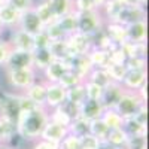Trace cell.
Listing matches in <instances>:
<instances>
[{
	"label": "cell",
	"instance_id": "45",
	"mask_svg": "<svg viewBox=\"0 0 149 149\" xmlns=\"http://www.w3.org/2000/svg\"><path fill=\"white\" fill-rule=\"evenodd\" d=\"M79 106H81V104H76V103H73V102L64 100L58 107L63 110L70 119H74V118H78V116H79Z\"/></svg>",
	"mask_w": 149,
	"mask_h": 149
},
{
	"label": "cell",
	"instance_id": "6",
	"mask_svg": "<svg viewBox=\"0 0 149 149\" xmlns=\"http://www.w3.org/2000/svg\"><path fill=\"white\" fill-rule=\"evenodd\" d=\"M5 70H22V69H33V51H19L14 49L5 63Z\"/></svg>",
	"mask_w": 149,
	"mask_h": 149
},
{
	"label": "cell",
	"instance_id": "44",
	"mask_svg": "<svg viewBox=\"0 0 149 149\" xmlns=\"http://www.w3.org/2000/svg\"><path fill=\"white\" fill-rule=\"evenodd\" d=\"M51 42H52V40L49 39V36L46 34L45 30L33 34V45H34V49H45V48H49Z\"/></svg>",
	"mask_w": 149,
	"mask_h": 149
},
{
	"label": "cell",
	"instance_id": "22",
	"mask_svg": "<svg viewBox=\"0 0 149 149\" xmlns=\"http://www.w3.org/2000/svg\"><path fill=\"white\" fill-rule=\"evenodd\" d=\"M52 61H54V57L51 51H49V48L33 49V69L36 72H43Z\"/></svg>",
	"mask_w": 149,
	"mask_h": 149
},
{
	"label": "cell",
	"instance_id": "34",
	"mask_svg": "<svg viewBox=\"0 0 149 149\" xmlns=\"http://www.w3.org/2000/svg\"><path fill=\"white\" fill-rule=\"evenodd\" d=\"M125 134L128 136H136V134H146V127L142 125L140 122H137L133 116L131 118H124L122 121V127H121Z\"/></svg>",
	"mask_w": 149,
	"mask_h": 149
},
{
	"label": "cell",
	"instance_id": "27",
	"mask_svg": "<svg viewBox=\"0 0 149 149\" xmlns=\"http://www.w3.org/2000/svg\"><path fill=\"white\" fill-rule=\"evenodd\" d=\"M121 49L125 52L127 58L128 57H139V58H146V42H124L119 45Z\"/></svg>",
	"mask_w": 149,
	"mask_h": 149
},
{
	"label": "cell",
	"instance_id": "7",
	"mask_svg": "<svg viewBox=\"0 0 149 149\" xmlns=\"http://www.w3.org/2000/svg\"><path fill=\"white\" fill-rule=\"evenodd\" d=\"M66 40H67V46H69L70 58L72 57H76V55H85L93 48L91 37L84 34V33H79V31L67 36Z\"/></svg>",
	"mask_w": 149,
	"mask_h": 149
},
{
	"label": "cell",
	"instance_id": "26",
	"mask_svg": "<svg viewBox=\"0 0 149 149\" xmlns=\"http://www.w3.org/2000/svg\"><path fill=\"white\" fill-rule=\"evenodd\" d=\"M33 10L36 12L37 18H39L40 22L43 24V27H46V26H49V24H52V22L57 21V18L54 17L52 10H51V8H49L46 0L39 2V3H34L33 5Z\"/></svg>",
	"mask_w": 149,
	"mask_h": 149
},
{
	"label": "cell",
	"instance_id": "46",
	"mask_svg": "<svg viewBox=\"0 0 149 149\" xmlns=\"http://www.w3.org/2000/svg\"><path fill=\"white\" fill-rule=\"evenodd\" d=\"M43 30L46 31V34L49 36V39H51L52 42H54V40L66 39V34L63 33V30L60 29V26L57 24V21H55V22H52V24H49V26H46Z\"/></svg>",
	"mask_w": 149,
	"mask_h": 149
},
{
	"label": "cell",
	"instance_id": "5",
	"mask_svg": "<svg viewBox=\"0 0 149 149\" xmlns=\"http://www.w3.org/2000/svg\"><path fill=\"white\" fill-rule=\"evenodd\" d=\"M0 116L17 122L21 116V107L18 102V93L0 94Z\"/></svg>",
	"mask_w": 149,
	"mask_h": 149
},
{
	"label": "cell",
	"instance_id": "59",
	"mask_svg": "<svg viewBox=\"0 0 149 149\" xmlns=\"http://www.w3.org/2000/svg\"><path fill=\"white\" fill-rule=\"evenodd\" d=\"M134 3H137V5H140V6H146V3H148V0H134Z\"/></svg>",
	"mask_w": 149,
	"mask_h": 149
},
{
	"label": "cell",
	"instance_id": "51",
	"mask_svg": "<svg viewBox=\"0 0 149 149\" xmlns=\"http://www.w3.org/2000/svg\"><path fill=\"white\" fill-rule=\"evenodd\" d=\"M100 140L97 137H94L93 134H85L81 137V146L82 149H98Z\"/></svg>",
	"mask_w": 149,
	"mask_h": 149
},
{
	"label": "cell",
	"instance_id": "21",
	"mask_svg": "<svg viewBox=\"0 0 149 149\" xmlns=\"http://www.w3.org/2000/svg\"><path fill=\"white\" fill-rule=\"evenodd\" d=\"M21 19V14L18 10H15L10 5L5 3L3 6H0V22L3 27L9 29H17Z\"/></svg>",
	"mask_w": 149,
	"mask_h": 149
},
{
	"label": "cell",
	"instance_id": "49",
	"mask_svg": "<svg viewBox=\"0 0 149 149\" xmlns=\"http://www.w3.org/2000/svg\"><path fill=\"white\" fill-rule=\"evenodd\" d=\"M125 60H127V55L121 49V46H116V48L112 49V51H109V61L110 63H113V64H125Z\"/></svg>",
	"mask_w": 149,
	"mask_h": 149
},
{
	"label": "cell",
	"instance_id": "13",
	"mask_svg": "<svg viewBox=\"0 0 149 149\" xmlns=\"http://www.w3.org/2000/svg\"><path fill=\"white\" fill-rule=\"evenodd\" d=\"M10 46L14 49H19V51H33L34 45H33V34L24 31L21 29H14L10 36V40H9Z\"/></svg>",
	"mask_w": 149,
	"mask_h": 149
},
{
	"label": "cell",
	"instance_id": "12",
	"mask_svg": "<svg viewBox=\"0 0 149 149\" xmlns=\"http://www.w3.org/2000/svg\"><path fill=\"white\" fill-rule=\"evenodd\" d=\"M104 112V107L100 100H91V98H85L79 106V116L86 121H94L102 118Z\"/></svg>",
	"mask_w": 149,
	"mask_h": 149
},
{
	"label": "cell",
	"instance_id": "29",
	"mask_svg": "<svg viewBox=\"0 0 149 149\" xmlns=\"http://www.w3.org/2000/svg\"><path fill=\"white\" fill-rule=\"evenodd\" d=\"M49 51H51L54 60H63V61L70 60L69 46H67V40L66 39L51 42V45H49Z\"/></svg>",
	"mask_w": 149,
	"mask_h": 149
},
{
	"label": "cell",
	"instance_id": "17",
	"mask_svg": "<svg viewBox=\"0 0 149 149\" xmlns=\"http://www.w3.org/2000/svg\"><path fill=\"white\" fill-rule=\"evenodd\" d=\"M27 95L31 102H34L37 106L45 107V98H46V84L43 81H36L33 82L29 88L22 93Z\"/></svg>",
	"mask_w": 149,
	"mask_h": 149
},
{
	"label": "cell",
	"instance_id": "16",
	"mask_svg": "<svg viewBox=\"0 0 149 149\" xmlns=\"http://www.w3.org/2000/svg\"><path fill=\"white\" fill-rule=\"evenodd\" d=\"M67 70H70L69 61L54 60L52 63L42 72L43 73V82H58Z\"/></svg>",
	"mask_w": 149,
	"mask_h": 149
},
{
	"label": "cell",
	"instance_id": "39",
	"mask_svg": "<svg viewBox=\"0 0 149 149\" xmlns=\"http://www.w3.org/2000/svg\"><path fill=\"white\" fill-rule=\"evenodd\" d=\"M48 118H49V121L58 124V125L67 127V128H69L70 122H72V119H70L60 107H54V109H51V110H48Z\"/></svg>",
	"mask_w": 149,
	"mask_h": 149
},
{
	"label": "cell",
	"instance_id": "3",
	"mask_svg": "<svg viewBox=\"0 0 149 149\" xmlns=\"http://www.w3.org/2000/svg\"><path fill=\"white\" fill-rule=\"evenodd\" d=\"M6 79L14 90L24 93L29 86L37 81V72L34 69H22V70H5Z\"/></svg>",
	"mask_w": 149,
	"mask_h": 149
},
{
	"label": "cell",
	"instance_id": "24",
	"mask_svg": "<svg viewBox=\"0 0 149 149\" xmlns=\"http://www.w3.org/2000/svg\"><path fill=\"white\" fill-rule=\"evenodd\" d=\"M15 137H18L17 122L0 116V143L9 145Z\"/></svg>",
	"mask_w": 149,
	"mask_h": 149
},
{
	"label": "cell",
	"instance_id": "33",
	"mask_svg": "<svg viewBox=\"0 0 149 149\" xmlns=\"http://www.w3.org/2000/svg\"><path fill=\"white\" fill-rule=\"evenodd\" d=\"M85 81H90V82H93L98 86H102V88H106V86L112 82L106 69H93Z\"/></svg>",
	"mask_w": 149,
	"mask_h": 149
},
{
	"label": "cell",
	"instance_id": "18",
	"mask_svg": "<svg viewBox=\"0 0 149 149\" xmlns=\"http://www.w3.org/2000/svg\"><path fill=\"white\" fill-rule=\"evenodd\" d=\"M125 30H127V40L146 42V33H148L146 19H140V21L128 24V26H125Z\"/></svg>",
	"mask_w": 149,
	"mask_h": 149
},
{
	"label": "cell",
	"instance_id": "56",
	"mask_svg": "<svg viewBox=\"0 0 149 149\" xmlns=\"http://www.w3.org/2000/svg\"><path fill=\"white\" fill-rule=\"evenodd\" d=\"M98 149H118L115 146H112L110 143H107L106 140H100V145H98Z\"/></svg>",
	"mask_w": 149,
	"mask_h": 149
},
{
	"label": "cell",
	"instance_id": "55",
	"mask_svg": "<svg viewBox=\"0 0 149 149\" xmlns=\"http://www.w3.org/2000/svg\"><path fill=\"white\" fill-rule=\"evenodd\" d=\"M33 149H58V145L37 139V140L34 142V145H33Z\"/></svg>",
	"mask_w": 149,
	"mask_h": 149
},
{
	"label": "cell",
	"instance_id": "31",
	"mask_svg": "<svg viewBox=\"0 0 149 149\" xmlns=\"http://www.w3.org/2000/svg\"><path fill=\"white\" fill-rule=\"evenodd\" d=\"M127 139H128V136L125 134V131L122 128H112V130H109L104 140L118 149H124V145H125Z\"/></svg>",
	"mask_w": 149,
	"mask_h": 149
},
{
	"label": "cell",
	"instance_id": "36",
	"mask_svg": "<svg viewBox=\"0 0 149 149\" xmlns=\"http://www.w3.org/2000/svg\"><path fill=\"white\" fill-rule=\"evenodd\" d=\"M106 72L109 74V78L112 82H116V84H122L124 76L127 73V67L125 64H113V63H109V66L106 67Z\"/></svg>",
	"mask_w": 149,
	"mask_h": 149
},
{
	"label": "cell",
	"instance_id": "19",
	"mask_svg": "<svg viewBox=\"0 0 149 149\" xmlns=\"http://www.w3.org/2000/svg\"><path fill=\"white\" fill-rule=\"evenodd\" d=\"M104 33L109 36V39L113 42L115 45H122L124 42H127V30L125 26H121L118 22H104L103 26Z\"/></svg>",
	"mask_w": 149,
	"mask_h": 149
},
{
	"label": "cell",
	"instance_id": "1",
	"mask_svg": "<svg viewBox=\"0 0 149 149\" xmlns=\"http://www.w3.org/2000/svg\"><path fill=\"white\" fill-rule=\"evenodd\" d=\"M48 121V109L45 107H37L36 110L21 113V116L17 121L18 137L24 140H37Z\"/></svg>",
	"mask_w": 149,
	"mask_h": 149
},
{
	"label": "cell",
	"instance_id": "58",
	"mask_svg": "<svg viewBox=\"0 0 149 149\" xmlns=\"http://www.w3.org/2000/svg\"><path fill=\"white\" fill-rule=\"evenodd\" d=\"M116 2L124 8V6H130V5H133V3H134V0H116Z\"/></svg>",
	"mask_w": 149,
	"mask_h": 149
},
{
	"label": "cell",
	"instance_id": "57",
	"mask_svg": "<svg viewBox=\"0 0 149 149\" xmlns=\"http://www.w3.org/2000/svg\"><path fill=\"white\" fill-rule=\"evenodd\" d=\"M91 2H93V5H94V8H95V9L100 10V9L103 8V5L107 2V0H91Z\"/></svg>",
	"mask_w": 149,
	"mask_h": 149
},
{
	"label": "cell",
	"instance_id": "2",
	"mask_svg": "<svg viewBox=\"0 0 149 149\" xmlns=\"http://www.w3.org/2000/svg\"><path fill=\"white\" fill-rule=\"evenodd\" d=\"M76 12V10H74ZM78 15V31L86 36H93L104 26V18L102 17L100 10H90V12H76Z\"/></svg>",
	"mask_w": 149,
	"mask_h": 149
},
{
	"label": "cell",
	"instance_id": "4",
	"mask_svg": "<svg viewBox=\"0 0 149 149\" xmlns=\"http://www.w3.org/2000/svg\"><path fill=\"white\" fill-rule=\"evenodd\" d=\"M145 104V102L137 95L136 91H128L125 90L122 94V97L119 98L118 104L115 106V110L124 118H131L134 116V113L140 109V106Z\"/></svg>",
	"mask_w": 149,
	"mask_h": 149
},
{
	"label": "cell",
	"instance_id": "35",
	"mask_svg": "<svg viewBox=\"0 0 149 149\" xmlns=\"http://www.w3.org/2000/svg\"><path fill=\"white\" fill-rule=\"evenodd\" d=\"M102 119L106 125L109 127V130L112 128H121L122 127V116L118 113L115 109H104L103 115H102Z\"/></svg>",
	"mask_w": 149,
	"mask_h": 149
},
{
	"label": "cell",
	"instance_id": "50",
	"mask_svg": "<svg viewBox=\"0 0 149 149\" xmlns=\"http://www.w3.org/2000/svg\"><path fill=\"white\" fill-rule=\"evenodd\" d=\"M125 67H127V70H142V69H146V58L128 57L125 60Z\"/></svg>",
	"mask_w": 149,
	"mask_h": 149
},
{
	"label": "cell",
	"instance_id": "9",
	"mask_svg": "<svg viewBox=\"0 0 149 149\" xmlns=\"http://www.w3.org/2000/svg\"><path fill=\"white\" fill-rule=\"evenodd\" d=\"M46 84V98H45V109L51 110L58 107L66 100V88H63L58 82H45Z\"/></svg>",
	"mask_w": 149,
	"mask_h": 149
},
{
	"label": "cell",
	"instance_id": "40",
	"mask_svg": "<svg viewBox=\"0 0 149 149\" xmlns=\"http://www.w3.org/2000/svg\"><path fill=\"white\" fill-rule=\"evenodd\" d=\"M124 149H148V139L146 134H136L127 139Z\"/></svg>",
	"mask_w": 149,
	"mask_h": 149
},
{
	"label": "cell",
	"instance_id": "11",
	"mask_svg": "<svg viewBox=\"0 0 149 149\" xmlns=\"http://www.w3.org/2000/svg\"><path fill=\"white\" fill-rule=\"evenodd\" d=\"M67 133H69L67 127L58 125V124H55L52 121H48L46 125L42 130V133H40V137L39 139L40 140H45V142H49V143L58 145L67 136Z\"/></svg>",
	"mask_w": 149,
	"mask_h": 149
},
{
	"label": "cell",
	"instance_id": "25",
	"mask_svg": "<svg viewBox=\"0 0 149 149\" xmlns=\"http://www.w3.org/2000/svg\"><path fill=\"white\" fill-rule=\"evenodd\" d=\"M57 24L60 26V29L63 30L66 37L73 34V33H76L78 31V15H76V12L72 10L69 14L63 15L61 18L57 19Z\"/></svg>",
	"mask_w": 149,
	"mask_h": 149
},
{
	"label": "cell",
	"instance_id": "20",
	"mask_svg": "<svg viewBox=\"0 0 149 149\" xmlns=\"http://www.w3.org/2000/svg\"><path fill=\"white\" fill-rule=\"evenodd\" d=\"M69 61V66H70V70H73L76 74H79V76L85 81L86 76L90 74V72L93 70V66L90 63L88 57L85 55H76V57H72Z\"/></svg>",
	"mask_w": 149,
	"mask_h": 149
},
{
	"label": "cell",
	"instance_id": "42",
	"mask_svg": "<svg viewBox=\"0 0 149 149\" xmlns=\"http://www.w3.org/2000/svg\"><path fill=\"white\" fill-rule=\"evenodd\" d=\"M84 90H85V97L91 98V100H100L102 94H103V88L98 86L90 81H84Z\"/></svg>",
	"mask_w": 149,
	"mask_h": 149
},
{
	"label": "cell",
	"instance_id": "23",
	"mask_svg": "<svg viewBox=\"0 0 149 149\" xmlns=\"http://www.w3.org/2000/svg\"><path fill=\"white\" fill-rule=\"evenodd\" d=\"M90 63L93 66V69H106L109 66V52L104 49H98V48H91L88 52H86Z\"/></svg>",
	"mask_w": 149,
	"mask_h": 149
},
{
	"label": "cell",
	"instance_id": "10",
	"mask_svg": "<svg viewBox=\"0 0 149 149\" xmlns=\"http://www.w3.org/2000/svg\"><path fill=\"white\" fill-rule=\"evenodd\" d=\"M124 91H125V88H124L121 84L110 82L106 88H103V94H102V98H100L103 107L104 109H115V106L118 104Z\"/></svg>",
	"mask_w": 149,
	"mask_h": 149
},
{
	"label": "cell",
	"instance_id": "52",
	"mask_svg": "<svg viewBox=\"0 0 149 149\" xmlns=\"http://www.w3.org/2000/svg\"><path fill=\"white\" fill-rule=\"evenodd\" d=\"M73 10H76V12H90V10H95V8H94L91 0H73Z\"/></svg>",
	"mask_w": 149,
	"mask_h": 149
},
{
	"label": "cell",
	"instance_id": "38",
	"mask_svg": "<svg viewBox=\"0 0 149 149\" xmlns=\"http://www.w3.org/2000/svg\"><path fill=\"white\" fill-rule=\"evenodd\" d=\"M85 98L86 97H85V90H84V82L72 86V88H69V90H66V100H69V102L81 104Z\"/></svg>",
	"mask_w": 149,
	"mask_h": 149
},
{
	"label": "cell",
	"instance_id": "15",
	"mask_svg": "<svg viewBox=\"0 0 149 149\" xmlns=\"http://www.w3.org/2000/svg\"><path fill=\"white\" fill-rule=\"evenodd\" d=\"M18 29L27 31V33H30V34H36V33L42 31L45 27H43V24L40 22L39 18H37L36 12H34L33 8H31V9H29L27 12L21 14V19H19V24H18Z\"/></svg>",
	"mask_w": 149,
	"mask_h": 149
},
{
	"label": "cell",
	"instance_id": "47",
	"mask_svg": "<svg viewBox=\"0 0 149 149\" xmlns=\"http://www.w3.org/2000/svg\"><path fill=\"white\" fill-rule=\"evenodd\" d=\"M18 102H19V107H21V113H27V112H31V110H36L37 106L34 102H31L27 95H24L22 93H18Z\"/></svg>",
	"mask_w": 149,
	"mask_h": 149
},
{
	"label": "cell",
	"instance_id": "37",
	"mask_svg": "<svg viewBox=\"0 0 149 149\" xmlns=\"http://www.w3.org/2000/svg\"><path fill=\"white\" fill-rule=\"evenodd\" d=\"M107 133H109V127L103 122L102 118L90 121V134H93L94 137H97L98 140H104Z\"/></svg>",
	"mask_w": 149,
	"mask_h": 149
},
{
	"label": "cell",
	"instance_id": "48",
	"mask_svg": "<svg viewBox=\"0 0 149 149\" xmlns=\"http://www.w3.org/2000/svg\"><path fill=\"white\" fill-rule=\"evenodd\" d=\"M6 3L10 5L15 10H18L19 14H24V12H27V10L31 9L33 5H34L33 0H6Z\"/></svg>",
	"mask_w": 149,
	"mask_h": 149
},
{
	"label": "cell",
	"instance_id": "41",
	"mask_svg": "<svg viewBox=\"0 0 149 149\" xmlns=\"http://www.w3.org/2000/svg\"><path fill=\"white\" fill-rule=\"evenodd\" d=\"M82 82H84V79L79 76V74L74 73L73 70H67L63 76H61V79L58 81V84L63 86V88H66V90L72 88V86L78 85V84H82Z\"/></svg>",
	"mask_w": 149,
	"mask_h": 149
},
{
	"label": "cell",
	"instance_id": "32",
	"mask_svg": "<svg viewBox=\"0 0 149 149\" xmlns=\"http://www.w3.org/2000/svg\"><path fill=\"white\" fill-rule=\"evenodd\" d=\"M121 9H122V6L116 2V0H107L103 5V8L100 9V14L104 19H107L106 22H113Z\"/></svg>",
	"mask_w": 149,
	"mask_h": 149
},
{
	"label": "cell",
	"instance_id": "60",
	"mask_svg": "<svg viewBox=\"0 0 149 149\" xmlns=\"http://www.w3.org/2000/svg\"><path fill=\"white\" fill-rule=\"evenodd\" d=\"M0 149H14V148H10V146L6 145V143H0Z\"/></svg>",
	"mask_w": 149,
	"mask_h": 149
},
{
	"label": "cell",
	"instance_id": "14",
	"mask_svg": "<svg viewBox=\"0 0 149 149\" xmlns=\"http://www.w3.org/2000/svg\"><path fill=\"white\" fill-rule=\"evenodd\" d=\"M148 81V72L146 69L142 70H127L125 76L122 81V86L128 91H137L140 86H143Z\"/></svg>",
	"mask_w": 149,
	"mask_h": 149
},
{
	"label": "cell",
	"instance_id": "61",
	"mask_svg": "<svg viewBox=\"0 0 149 149\" xmlns=\"http://www.w3.org/2000/svg\"><path fill=\"white\" fill-rule=\"evenodd\" d=\"M5 3H6V0H0V6H3Z\"/></svg>",
	"mask_w": 149,
	"mask_h": 149
},
{
	"label": "cell",
	"instance_id": "28",
	"mask_svg": "<svg viewBox=\"0 0 149 149\" xmlns=\"http://www.w3.org/2000/svg\"><path fill=\"white\" fill-rule=\"evenodd\" d=\"M46 2L57 19L73 10V0H46Z\"/></svg>",
	"mask_w": 149,
	"mask_h": 149
},
{
	"label": "cell",
	"instance_id": "43",
	"mask_svg": "<svg viewBox=\"0 0 149 149\" xmlns=\"http://www.w3.org/2000/svg\"><path fill=\"white\" fill-rule=\"evenodd\" d=\"M58 149H82L81 137H76V136L67 133L66 137L58 143Z\"/></svg>",
	"mask_w": 149,
	"mask_h": 149
},
{
	"label": "cell",
	"instance_id": "62",
	"mask_svg": "<svg viewBox=\"0 0 149 149\" xmlns=\"http://www.w3.org/2000/svg\"><path fill=\"white\" fill-rule=\"evenodd\" d=\"M2 31H3V26H2V22H0V34H2Z\"/></svg>",
	"mask_w": 149,
	"mask_h": 149
},
{
	"label": "cell",
	"instance_id": "30",
	"mask_svg": "<svg viewBox=\"0 0 149 149\" xmlns=\"http://www.w3.org/2000/svg\"><path fill=\"white\" fill-rule=\"evenodd\" d=\"M69 133L76 136V137H82L85 134H90V121H86L81 116L72 119L70 125H69Z\"/></svg>",
	"mask_w": 149,
	"mask_h": 149
},
{
	"label": "cell",
	"instance_id": "53",
	"mask_svg": "<svg viewBox=\"0 0 149 149\" xmlns=\"http://www.w3.org/2000/svg\"><path fill=\"white\" fill-rule=\"evenodd\" d=\"M12 51V46L9 43V40H5V39H0V67H3L5 63H6V60L9 57Z\"/></svg>",
	"mask_w": 149,
	"mask_h": 149
},
{
	"label": "cell",
	"instance_id": "54",
	"mask_svg": "<svg viewBox=\"0 0 149 149\" xmlns=\"http://www.w3.org/2000/svg\"><path fill=\"white\" fill-rule=\"evenodd\" d=\"M137 122H140L142 125H145V127H148V107H146V103L145 104H142L140 106V109L134 113V116H133Z\"/></svg>",
	"mask_w": 149,
	"mask_h": 149
},
{
	"label": "cell",
	"instance_id": "8",
	"mask_svg": "<svg viewBox=\"0 0 149 149\" xmlns=\"http://www.w3.org/2000/svg\"><path fill=\"white\" fill-rule=\"evenodd\" d=\"M140 19H146V9L137 3H133L130 6H124L113 22H118L121 26H128V24Z\"/></svg>",
	"mask_w": 149,
	"mask_h": 149
}]
</instances>
